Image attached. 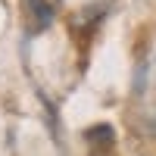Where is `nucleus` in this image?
<instances>
[{
    "label": "nucleus",
    "mask_w": 156,
    "mask_h": 156,
    "mask_svg": "<svg viewBox=\"0 0 156 156\" xmlns=\"http://www.w3.org/2000/svg\"><path fill=\"white\" fill-rule=\"evenodd\" d=\"M28 9L34 12V19H31V28H34V31H41L44 25L53 19V9H50L44 0H28Z\"/></svg>",
    "instance_id": "f257e3e1"
},
{
    "label": "nucleus",
    "mask_w": 156,
    "mask_h": 156,
    "mask_svg": "<svg viewBox=\"0 0 156 156\" xmlns=\"http://www.w3.org/2000/svg\"><path fill=\"white\" fill-rule=\"evenodd\" d=\"M87 140H94V144H112V128L109 125H97L87 131Z\"/></svg>",
    "instance_id": "f03ea898"
}]
</instances>
